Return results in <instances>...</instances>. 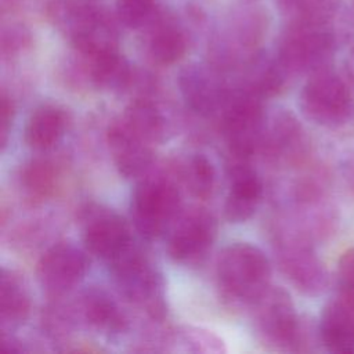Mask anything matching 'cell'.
<instances>
[{"mask_svg":"<svg viewBox=\"0 0 354 354\" xmlns=\"http://www.w3.org/2000/svg\"><path fill=\"white\" fill-rule=\"evenodd\" d=\"M47 15L80 55L118 48L116 25L102 8L72 0H54L47 7Z\"/></svg>","mask_w":354,"mask_h":354,"instance_id":"1","label":"cell"},{"mask_svg":"<svg viewBox=\"0 0 354 354\" xmlns=\"http://www.w3.org/2000/svg\"><path fill=\"white\" fill-rule=\"evenodd\" d=\"M271 275L266 254L250 243L227 246L217 261V279L223 292L239 301L253 303L268 288Z\"/></svg>","mask_w":354,"mask_h":354,"instance_id":"2","label":"cell"},{"mask_svg":"<svg viewBox=\"0 0 354 354\" xmlns=\"http://www.w3.org/2000/svg\"><path fill=\"white\" fill-rule=\"evenodd\" d=\"M113 281L120 293L152 317L165 313L163 279L149 259L133 243L111 261Z\"/></svg>","mask_w":354,"mask_h":354,"instance_id":"3","label":"cell"},{"mask_svg":"<svg viewBox=\"0 0 354 354\" xmlns=\"http://www.w3.org/2000/svg\"><path fill=\"white\" fill-rule=\"evenodd\" d=\"M223 111V131L232 156L248 159L261 148L266 133L261 98L239 86L231 90Z\"/></svg>","mask_w":354,"mask_h":354,"instance_id":"4","label":"cell"},{"mask_svg":"<svg viewBox=\"0 0 354 354\" xmlns=\"http://www.w3.org/2000/svg\"><path fill=\"white\" fill-rule=\"evenodd\" d=\"M300 108L304 116L317 124L340 126L351 113L348 84L329 68L317 71L301 88Z\"/></svg>","mask_w":354,"mask_h":354,"instance_id":"5","label":"cell"},{"mask_svg":"<svg viewBox=\"0 0 354 354\" xmlns=\"http://www.w3.org/2000/svg\"><path fill=\"white\" fill-rule=\"evenodd\" d=\"M335 51L333 36L322 25L292 24L283 35L277 58L289 73H314L328 68Z\"/></svg>","mask_w":354,"mask_h":354,"instance_id":"6","label":"cell"},{"mask_svg":"<svg viewBox=\"0 0 354 354\" xmlns=\"http://www.w3.org/2000/svg\"><path fill=\"white\" fill-rule=\"evenodd\" d=\"M180 209L178 188L167 178L153 177L141 181L131 199L136 228L147 238L162 235Z\"/></svg>","mask_w":354,"mask_h":354,"instance_id":"7","label":"cell"},{"mask_svg":"<svg viewBox=\"0 0 354 354\" xmlns=\"http://www.w3.org/2000/svg\"><path fill=\"white\" fill-rule=\"evenodd\" d=\"M254 306V325L263 339L282 350L301 344V328L289 295L281 288H268Z\"/></svg>","mask_w":354,"mask_h":354,"instance_id":"8","label":"cell"},{"mask_svg":"<svg viewBox=\"0 0 354 354\" xmlns=\"http://www.w3.org/2000/svg\"><path fill=\"white\" fill-rule=\"evenodd\" d=\"M277 259L282 272L303 293L315 296L325 290L328 272L306 236L282 234L277 241Z\"/></svg>","mask_w":354,"mask_h":354,"instance_id":"9","label":"cell"},{"mask_svg":"<svg viewBox=\"0 0 354 354\" xmlns=\"http://www.w3.org/2000/svg\"><path fill=\"white\" fill-rule=\"evenodd\" d=\"M264 29L266 18L257 10L235 15L213 43V65L224 69L241 61L246 62L254 54V47L261 40Z\"/></svg>","mask_w":354,"mask_h":354,"instance_id":"10","label":"cell"},{"mask_svg":"<svg viewBox=\"0 0 354 354\" xmlns=\"http://www.w3.org/2000/svg\"><path fill=\"white\" fill-rule=\"evenodd\" d=\"M83 241L90 253L108 261L133 243L124 220L101 206L83 210Z\"/></svg>","mask_w":354,"mask_h":354,"instance_id":"11","label":"cell"},{"mask_svg":"<svg viewBox=\"0 0 354 354\" xmlns=\"http://www.w3.org/2000/svg\"><path fill=\"white\" fill-rule=\"evenodd\" d=\"M214 65H189L181 71L178 84L184 101L196 113L210 116L223 111L231 90Z\"/></svg>","mask_w":354,"mask_h":354,"instance_id":"12","label":"cell"},{"mask_svg":"<svg viewBox=\"0 0 354 354\" xmlns=\"http://www.w3.org/2000/svg\"><path fill=\"white\" fill-rule=\"evenodd\" d=\"M87 259L72 243L61 242L41 256L37 263V277L43 288L53 295H62L76 286L86 275Z\"/></svg>","mask_w":354,"mask_h":354,"instance_id":"13","label":"cell"},{"mask_svg":"<svg viewBox=\"0 0 354 354\" xmlns=\"http://www.w3.org/2000/svg\"><path fill=\"white\" fill-rule=\"evenodd\" d=\"M216 220L203 210L196 209L185 214L169 236V256L178 263H192L206 254L216 238Z\"/></svg>","mask_w":354,"mask_h":354,"instance_id":"14","label":"cell"},{"mask_svg":"<svg viewBox=\"0 0 354 354\" xmlns=\"http://www.w3.org/2000/svg\"><path fill=\"white\" fill-rule=\"evenodd\" d=\"M319 337L332 353L354 354V293L340 289L322 310Z\"/></svg>","mask_w":354,"mask_h":354,"instance_id":"15","label":"cell"},{"mask_svg":"<svg viewBox=\"0 0 354 354\" xmlns=\"http://www.w3.org/2000/svg\"><path fill=\"white\" fill-rule=\"evenodd\" d=\"M230 181L224 213L228 221L243 223L254 214L261 201L263 184L246 159L238 158L230 165Z\"/></svg>","mask_w":354,"mask_h":354,"instance_id":"16","label":"cell"},{"mask_svg":"<svg viewBox=\"0 0 354 354\" xmlns=\"http://www.w3.org/2000/svg\"><path fill=\"white\" fill-rule=\"evenodd\" d=\"M106 140L115 166L122 176L138 177L151 167L153 153L149 142L133 133L123 120L109 126Z\"/></svg>","mask_w":354,"mask_h":354,"instance_id":"17","label":"cell"},{"mask_svg":"<svg viewBox=\"0 0 354 354\" xmlns=\"http://www.w3.org/2000/svg\"><path fill=\"white\" fill-rule=\"evenodd\" d=\"M288 72L278 58H271L263 53H254L243 62V77L241 87L263 98L278 94L285 86Z\"/></svg>","mask_w":354,"mask_h":354,"instance_id":"18","label":"cell"},{"mask_svg":"<svg viewBox=\"0 0 354 354\" xmlns=\"http://www.w3.org/2000/svg\"><path fill=\"white\" fill-rule=\"evenodd\" d=\"M68 115L58 105L44 104L36 108L25 126L26 144L37 151L53 148L65 134Z\"/></svg>","mask_w":354,"mask_h":354,"instance_id":"19","label":"cell"},{"mask_svg":"<svg viewBox=\"0 0 354 354\" xmlns=\"http://www.w3.org/2000/svg\"><path fill=\"white\" fill-rule=\"evenodd\" d=\"M79 308L84 321L98 330L116 335L127 328L124 314L104 289L90 288L84 290L79 301Z\"/></svg>","mask_w":354,"mask_h":354,"instance_id":"20","label":"cell"},{"mask_svg":"<svg viewBox=\"0 0 354 354\" xmlns=\"http://www.w3.org/2000/svg\"><path fill=\"white\" fill-rule=\"evenodd\" d=\"M301 127L289 112H279L266 126L261 148L272 159L297 158L303 147Z\"/></svg>","mask_w":354,"mask_h":354,"instance_id":"21","label":"cell"},{"mask_svg":"<svg viewBox=\"0 0 354 354\" xmlns=\"http://www.w3.org/2000/svg\"><path fill=\"white\" fill-rule=\"evenodd\" d=\"M82 57L86 59L90 80L100 88L120 90L133 80V71L118 48Z\"/></svg>","mask_w":354,"mask_h":354,"instance_id":"22","label":"cell"},{"mask_svg":"<svg viewBox=\"0 0 354 354\" xmlns=\"http://www.w3.org/2000/svg\"><path fill=\"white\" fill-rule=\"evenodd\" d=\"M148 37V54L159 65H171L180 61L188 47L185 32L171 21L155 19Z\"/></svg>","mask_w":354,"mask_h":354,"instance_id":"23","label":"cell"},{"mask_svg":"<svg viewBox=\"0 0 354 354\" xmlns=\"http://www.w3.org/2000/svg\"><path fill=\"white\" fill-rule=\"evenodd\" d=\"M122 120L133 133L149 144L159 142L166 136V119L158 105L148 98H136L131 101Z\"/></svg>","mask_w":354,"mask_h":354,"instance_id":"24","label":"cell"},{"mask_svg":"<svg viewBox=\"0 0 354 354\" xmlns=\"http://www.w3.org/2000/svg\"><path fill=\"white\" fill-rule=\"evenodd\" d=\"M30 310L28 292L18 275L3 270L0 277V318L3 325L15 326L22 324Z\"/></svg>","mask_w":354,"mask_h":354,"instance_id":"25","label":"cell"},{"mask_svg":"<svg viewBox=\"0 0 354 354\" xmlns=\"http://www.w3.org/2000/svg\"><path fill=\"white\" fill-rule=\"evenodd\" d=\"M57 176V169L50 160L35 159L22 169L21 184L32 199H44L53 194Z\"/></svg>","mask_w":354,"mask_h":354,"instance_id":"26","label":"cell"},{"mask_svg":"<svg viewBox=\"0 0 354 354\" xmlns=\"http://www.w3.org/2000/svg\"><path fill=\"white\" fill-rule=\"evenodd\" d=\"M184 180L188 191L195 198H209L216 184V171L212 162L203 155L192 156L185 166Z\"/></svg>","mask_w":354,"mask_h":354,"instance_id":"27","label":"cell"},{"mask_svg":"<svg viewBox=\"0 0 354 354\" xmlns=\"http://www.w3.org/2000/svg\"><path fill=\"white\" fill-rule=\"evenodd\" d=\"M282 8L292 18V24L324 25L332 14L336 0H279Z\"/></svg>","mask_w":354,"mask_h":354,"instance_id":"28","label":"cell"},{"mask_svg":"<svg viewBox=\"0 0 354 354\" xmlns=\"http://www.w3.org/2000/svg\"><path fill=\"white\" fill-rule=\"evenodd\" d=\"M158 0H118V19L127 28L151 25L156 19Z\"/></svg>","mask_w":354,"mask_h":354,"instance_id":"29","label":"cell"},{"mask_svg":"<svg viewBox=\"0 0 354 354\" xmlns=\"http://www.w3.org/2000/svg\"><path fill=\"white\" fill-rule=\"evenodd\" d=\"M30 32L22 24H10L1 30V54L12 57L30 44Z\"/></svg>","mask_w":354,"mask_h":354,"instance_id":"30","label":"cell"},{"mask_svg":"<svg viewBox=\"0 0 354 354\" xmlns=\"http://www.w3.org/2000/svg\"><path fill=\"white\" fill-rule=\"evenodd\" d=\"M340 289L354 293V246L343 253L337 263Z\"/></svg>","mask_w":354,"mask_h":354,"instance_id":"31","label":"cell"},{"mask_svg":"<svg viewBox=\"0 0 354 354\" xmlns=\"http://www.w3.org/2000/svg\"><path fill=\"white\" fill-rule=\"evenodd\" d=\"M12 118H14L12 101L6 93H3L1 101H0V142L3 148L7 144V138L12 124Z\"/></svg>","mask_w":354,"mask_h":354,"instance_id":"32","label":"cell"},{"mask_svg":"<svg viewBox=\"0 0 354 354\" xmlns=\"http://www.w3.org/2000/svg\"><path fill=\"white\" fill-rule=\"evenodd\" d=\"M344 71H346L347 80L354 86V48H351V51L348 53V55L346 58Z\"/></svg>","mask_w":354,"mask_h":354,"instance_id":"33","label":"cell"},{"mask_svg":"<svg viewBox=\"0 0 354 354\" xmlns=\"http://www.w3.org/2000/svg\"><path fill=\"white\" fill-rule=\"evenodd\" d=\"M10 1H12V0H10Z\"/></svg>","mask_w":354,"mask_h":354,"instance_id":"34","label":"cell"}]
</instances>
